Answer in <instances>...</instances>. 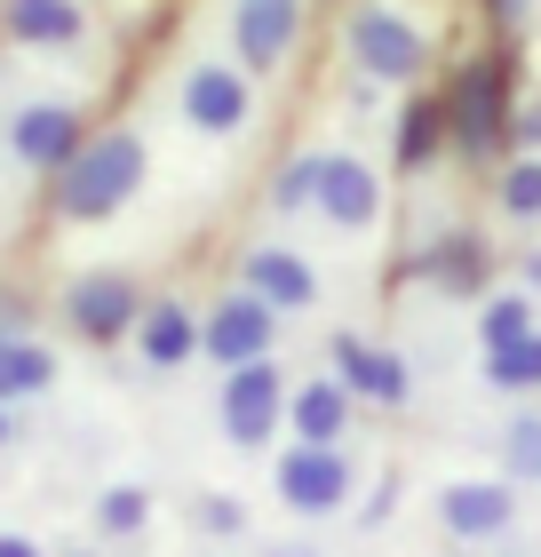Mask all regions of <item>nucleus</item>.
I'll return each mask as SVG.
<instances>
[{
  "mask_svg": "<svg viewBox=\"0 0 541 557\" xmlns=\"http://www.w3.org/2000/svg\"><path fill=\"white\" fill-rule=\"evenodd\" d=\"M239 287H247V295H263L271 311H311V302H319L311 263L287 256V247H255V256L239 263Z\"/></svg>",
  "mask_w": 541,
  "mask_h": 557,
  "instance_id": "12",
  "label": "nucleus"
},
{
  "mask_svg": "<svg viewBox=\"0 0 541 557\" xmlns=\"http://www.w3.org/2000/svg\"><path fill=\"white\" fill-rule=\"evenodd\" d=\"M144 518H151L144 486H104V502H96V525H104V534H136Z\"/></svg>",
  "mask_w": 541,
  "mask_h": 557,
  "instance_id": "24",
  "label": "nucleus"
},
{
  "mask_svg": "<svg viewBox=\"0 0 541 557\" xmlns=\"http://www.w3.org/2000/svg\"><path fill=\"white\" fill-rule=\"evenodd\" d=\"M247 112H255L247 72H231V64H199L192 81H184V120H192L199 136H239V128H247Z\"/></svg>",
  "mask_w": 541,
  "mask_h": 557,
  "instance_id": "8",
  "label": "nucleus"
},
{
  "mask_svg": "<svg viewBox=\"0 0 541 557\" xmlns=\"http://www.w3.org/2000/svg\"><path fill=\"white\" fill-rule=\"evenodd\" d=\"M502 215H518V223L541 215V160H518L502 175Z\"/></svg>",
  "mask_w": 541,
  "mask_h": 557,
  "instance_id": "25",
  "label": "nucleus"
},
{
  "mask_svg": "<svg viewBox=\"0 0 541 557\" xmlns=\"http://www.w3.org/2000/svg\"><path fill=\"white\" fill-rule=\"evenodd\" d=\"M64 311H72V326H81L88 343H112V335L136 326V287H127L120 271H88V278H72Z\"/></svg>",
  "mask_w": 541,
  "mask_h": 557,
  "instance_id": "10",
  "label": "nucleus"
},
{
  "mask_svg": "<svg viewBox=\"0 0 541 557\" xmlns=\"http://www.w3.org/2000/svg\"><path fill=\"white\" fill-rule=\"evenodd\" d=\"M48 383H57V359H48L40 343H24V335L0 343V398H33Z\"/></svg>",
  "mask_w": 541,
  "mask_h": 557,
  "instance_id": "18",
  "label": "nucleus"
},
{
  "mask_svg": "<svg viewBox=\"0 0 541 557\" xmlns=\"http://www.w3.org/2000/svg\"><path fill=\"white\" fill-rule=\"evenodd\" d=\"M136 184H144V136L112 128V136H96V144L72 151V168H57V208L72 223H104Z\"/></svg>",
  "mask_w": 541,
  "mask_h": 557,
  "instance_id": "1",
  "label": "nucleus"
},
{
  "mask_svg": "<svg viewBox=\"0 0 541 557\" xmlns=\"http://www.w3.org/2000/svg\"><path fill=\"white\" fill-rule=\"evenodd\" d=\"M502 470L509 478H541V414H518L502 430Z\"/></svg>",
  "mask_w": 541,
  "mask_h": 557,
  "instance_id": "23",
  "label": "nucleus"
},
{
  "mask_svg": "<svg viewBox=\"0 0 541 557\" xmlns=\"http://www.w3.org/2000/svg\"><path fill=\"white\" fill-rule=\"evenodd\" d=\"M0 557H40V549L24 542V534H0Z\"/></svg>",
  "mask_w": 541,
  "mask_h": 557,
  "instance_id": "28",
  "label": "nucleus"
},
{
  "mask_svg": "<svg viewBox=\"0 0 541 557\" xmlns=\"http://www.w3.org/2000/svg\"><path fill=\"white\" fill-rule=\"evenodd\" d=\"M271 319H279L271 302L239 287V295H223L216 311L199 319V350H208V359H223V374H231V367H255V359L271 350V335H279Z\"/></svg>",
  "mask_w": 541,
  "mask_h": 557,
  "instance_id": "3",
  "label": "nucleus"
},
{
  "mask_svg": "<svg viewBox=\"0 0 541 557\" xmlns=\"http://www.w3.org/2000/svg\"><path fill=\"white\" fill-rule=\"evenodd\" d=\"M438 144H446V104H406V120H398V168H422Z\"/></svg>",
  "mask_w": 541,
  "mask_h": 557,
  "instance_id": "20",
  "label": "nucleus"
},
{
  "mask_svg": "<svg viewBox=\"0 0 541 557\" xmlns=\"http://www.w3.org/2000/svg\"><path fill=\"white\" fill-rule=\"evenodd\" d=\"M334 367H343V391L351 398H374V407H406V359H391V350H374V343H358V335H343L334 343Z\"/></svg>",
  "mask_w": 541,
  "mask_h": 557,
  "instance_id": "13",
  "label": "nucleus"
},
{
  "mask_svg": "<svg viewBox=\"0 0 541 557\" xmlns=\"http://www.w3.org/2000/svg\"><path fill=\"white\" fill-rule=\"evenodd\" d=\"M319 215L343 223V232H367L382 215V184L367 160H343V151H327V175H319Z\"/></svg>",
  "mask_w": 541,
  "mask_h": 557,
  "instance_id": "11",
  "label": "nucleus"
},
{
  "mask_svg": "<svg viewBox=\"0 0 541 557\" xmlns=\"http://www.w3.org/2000/svg\"><path fill=\"white\" fill-rule=\"evenodd\" d=\"M9 33L33 48H72L81 40V9L72 0H9Z\"/></svg>",
  "mask_w": 541,
  "mask_h": 557,
  "instance_id": "17",
  "label": "nucleus"
},
{
  "mask_svg": "<svg viewBox=\"0 0 541 557\" xmlns=\"http://www.w3.org/2000/svg\"><path fill=\"white\" fill-rule=\"evenodd\" d=\"M509 136H518V144H541V104H533V112H518V120H509Z\"/></svg>",
  "mask_w": 541,
  "mask_h": 557,
  "instance_id": "27",
  "label": "nucleus"
},
{
  "mask_svg": "<svg viewBox=\"0 0 541 557\" xmlns=\"http://www.w3.org/2000/svg\"><path fill=\"white\" fill-rule=\"evenodd\" d=\"M136 343H144V359H151V367H184L192 350H199V319L184 311V302H160V311H144V319H136Z\"/></svg>",
  "mask_w": 541,
  "mask_h": 557,
  "instance_id": "16",
  "label": "nucleus"
},
{
  "mask_svg": "<svg viewBox=\"0 0 541 557\" xmlns=\"http://www.w3.org/2000/svg\"><path fill=\"white\" fill-rule=\"evenodd\" d=\"M319 175H327V151H303V160L279 168V184H271V208H319Z\"/></svg>",
  "mask_w": 541,
  "mask_h": 557,
  "instance_id": "22",
  "label": "nucleus"
},
{
  "mask_svg": "<svg viewBox=\"0 0 541 557\" xmlns=\"http://www.w3.org/2000/svg\"><path fill=\"white\" fill-rule=\"evenodd\" d=\"M351 57L367 81H415L422 72V33L391 9H358L351 16Z\"/></svg>",
  "mask_w": 541,
  "mask_h": 557,
  "instance_id": "5",
  "label": "nucleus"
},
{
  "mask_svg": "<svg viewBox=\"0 0 541 557\" xmlns=\"http://www.w3.org/2000/svg\"><path fill=\"white\" fill-rule=\"evenodd\" d=\"M279 407H287V383L271 374V359H255V367H231L223 374V438L231 446H263L271 430H279Z\"/></svg>",
  "mask_w": 541,
  "mask_h": 557,
  "instance_id": "4",
  "label": "nucleus"
},
{
  "mask_svg": "<svg viewBox=\"0 0 541 557\" xmlns=\"http://www.w3.org/2000/svg\"><path fill=\"white\" fill-rule=\"evenodd\" d=\"M485 391H541V335L509 343V350H485Z\"/></svg>",
  "mask_w": 541,
  "mask_h": 557,
  "instance_id": "19",
  "label": "nucleus"
},
{
  "mask_svg": "<svg viewBox=\"0 0 541 557\" xmlns=\"http://www.w3.org/2000/svg\"><path fill=\"white\" fill-rule=\"evenodd\" d=\"M9 136H16V160H33V168H72V151H81V112H64V104H24Z\"/></svg>",
  "mask_w": 541,
  "mask_h": 557,
  "instance_id": "14",
  "label": "nucleus"
},
{
  "mask_svg": "<svg viewBox=\"0 0 541 557\" xmlns=\"http://www.w3.org/2000/svg\"><path fill=\"white\" fill-rule=\"evenodd\" d=\"M533 335V311H526V295H494L478 311V343L485 350H509V343H526Z\"/></svg>",
  "mask_w": 541,
  "mask_h": 557,
  "instance_id": "21",
  "label": "nucleus"
},
{
  "mask_svg": "<svg viewBox=\"0 0 541 557\" xmlns=\"http://www.w3.org/2000/svg\"><path fill=\"white\" fill-rule=\"evenodd\" d=\"M438 518H446L454 542H494V534H509L518 502H509L502 478H454V486L438 494Z\"/></svg>",
  "mask_w": 541,
  "mask_h": 557,
  "instance_id": "9",
  "label": "nucleus"
},
{
  "mask_svg": "<svg viewBox=\"0 0 541 557\" xmlns=\"http://www.w3.org/2000/svg\"><path fill=\"white\" fill-rule=\"evenodd\" d=\"M0 438H9V422H0Z\"/></svg>",
  "mask_w": 541,
  "mask_h": 557,
  "instance_id": "30",
  "label": "nucleus"
},
{
  "mask_svg": "<svg viewBox=\"0 0 541 557\" xmlns=\"http://www.w3.org/2000/svg\"><path fill=\"white\" fill-rule=\"evenodd\" d=\"M199 525H208V534H239V525H247V510H239L231 494H208V502H199Z\"/></svg>",
  "mask_w": 541,
  "mask_h": 557,
  "instance_id": "26",
  "label": "nucleus"
},
{
  "mask_svg": "<svg viewBox=\"0 0 541 557\" xmlns=\"http://www.w3.org/2000/svg\"><path fill=\"white\" fill-rule=\"evenodd\" d=\"M343 494H351V462L334 446H303L295 454H279V502L303 518H327V510H343Z\"/></svg>",
  "mask_w": 541,
  "mask_h": 557,
  "instance_id": "6",
  "label": "nucleus"
},
{
  "mask_svg": "<svg viewBox=\"0 0 541 557\" xmlns=\"http://www.w3.org/2000/svg\"><path fill=\"white\" fill-rule=\"evenodd\" d=\"M526 287H541V247H533V256H526Z\"/></svg>",
  "mask_w": 541,
  "mask_h": 557,
  "instance_id": "29",
  "label": "nucleus"
},
{
  "mask_svg": "<svg viewBox=\"0 0 541 557\" xmlns=\"http://www.w3.org/2000/svg\"><path fill=\"white\" fill-rule=\"evenodd\" d=\"M343 414H351L343 374H327V383H303V391H287V422H295V438H303V446H334Z\"/></svg>",
  "mask_w": 541,
  "mask_h": 557,
  "instance_id": "15",
  "label": "nucleus"
},
{
  "mask_svg": "<svg viewBox=\"0 0 541 557\" xmlns=\"http://www.w3.org/2000/svg\"><path fill=\"white\" fill-rule=\"evenodd\" d=\"M446 136L470 151V160H485V151H494V136H509V88H502V64H470V72L454 81Z\"/></svg>",
  "mask_w": 541,
  "mask_h": 557,
  "instance_id": "2",
  "label": "nucleus"
},
{
  "mask_svg": "<svg viewBox=\"0 0 541 557\" xmlns=\"http://www.w3.org/2000/svg\"><path fill=\"white\" fill-rule=\"evenodd\" d=\"M303 33V0H231V48L239 72H271Z\"/></svg>",
  "mask_w": 541,
  "mask_h": 557,
  "instance_id": "7",
  "label": "nucleus"
}]
</instances>
